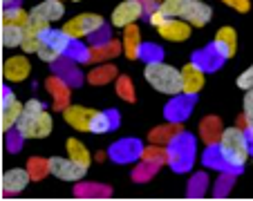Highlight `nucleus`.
<instances>
[{
	"label": "nucleus",
	"mask_w": 253,
	"mask_h": 201,
	"mask_svg": "<svg viewBox=\"0 0 253 201\" xmlns=\"http://www.w3.org/2000/svg\"><path fill=\"white\" fill-rule=\"evenodd\" d=\"M117 128H119V112H117V110H94L90 132L105 134V132L117 130Z\"/></svg>",
	"instance_id": "19"
},
{
	"label": "nucleus",
	"mask_w": 253,
	"mask_h": 201,
	"mask_svg": "<svg viewBox=\"0 0 253 201\" xmlns=\"http://www.w3.org/2000/svg\"><path fill=\"white\" fill-rule=\"evenodd\" d=\"M204 166H206V168H213V170H220V172H226L224 159H222V152H220V143L206 145V152H204Z\"/></svg>",
	"instance_id": "34"
},
{
	"label": "nucleus",
	"mask_w": 253,
	"mask_h": 201,
	"mask_svg": "<svg viewBox=\"0 0 253 201\" xmlns=\"http://www.w3.org/2000/svg\"><path fill=\"white\" fill-rule=\"evenodd\" d=\"M74 195L77 197H110L112 188L103 186V183H79L74 188Z\"/></svg>",
	"instance_id": "33"
},
{
	"label": "nucleus",
	"mask_w": 253,
	"mask_h": 201,
	"mask_svg": "<svg viewBox=\"0 0 253 201\" xmlns=\"http://www.w3.org/2000/svg\"><path fill=\"white\" fill-rule=\"evenodd\" d=\"M25 40V27L14 23H2V45L5 47H20Z\"/></svg>",
	"instance_id": "30"
},
{
	"label": "nucleus",
	"mask_w": 253,
	"mask_h": 201,
	"mask_svg": "<svg viewBox=\"0 0 253 201\" xmlns=\"http://www.w3.org/2000/svg\"><path fill=\"white\" fill-rule=\"evenodd\" d=\"M105 20L103 16L99 14H79L77 18H72L65 23V34L67 36H72V38H87V36H92V34L96 32L99 27H103Z\"/></svg>",
	"instance_id": "6"
},
{
	"label": "nucleus",
	"mask_w": 253,
	"mask_h": 201,
	"mask_svg": "<svg viewBox=\"0 0 253 201\" xmlns=\"http://www.w3.org/2000/svg\"><path fill=\"white\" fill-rule=\"evenodd\" d=\"M23 110H25V105L14 96V92L2 85V134L18 125V119H20V114H23Z\"/></svg>",
	"instance_id": "9"
},
{
	"label": "nucleus",
	"mask_w": 253,
	"mask_h": 201,
	"mask_svg": "<svg viewBox=\"0 0 253 201\" xmlns=\"http://www.w3.org/2000/svg\"><path fill=\"white\" fill-rule=\"evenodd\" d=\"M204 69L202 67H197L195 63H186L184 65V69H182V78H184V92L186 94H195L197 96V92L204 87Z\"/></svg>",
	"instance_id": "22"
},
{
	"label": "nucleus",
	"mask_w": 253,
	"mask_h": 201,
	"mask_svg": "<svg viewBox=\"0 0 253 201\" xmlns=\"http://www.w3.org/2000/svg\"><path fill=\"white\" fill-rule=\"evenodd\" d=\"M159 163H153V161H143L141 159V163H139L137 168L132 170V179L134 181H139V183H143V181H148V179H153L155 174H157V170H159Z\"/></svg>",
	"instance_id": "36"
},
{
	"label": "nucleus",
	"mask_w": 253,
	"mask_h": 201,
	"mask_svg": "<svg viewBox=\"0 0 253 201\" xmlns=\"http://www.w3.org/2000/svg\"><path fill=\"white\" fill-rule=\"evenodd\" d=\"M168 150V166L175 172H188L195 163V139L188 132H179L170 143L166 145Z\"/></svg>",
	"instance_id": "4"
},
{
	"label": "nucleus",
	"mask_w": 253,
	"mask_h": 201,
	"mask_svg": "<svg viewBox=\"0 0 253 201\" xmlns=\"http://www.w3.org/2000/svg\"><path fill=\"white\" fill-rule=\"evenodd\" d=\"M244 119H247V128H244V132H247L249 141H253V87L251 90H247V94H244Z\"/></svg>",
	"instance_id": "41"
},
{
	"label": "nucleus",
	"mask_w": 253,
	"mask_h": 201,
	"mask_svg": "<svg viewBox=\"0 0 253 201\" xmlns=\"http://www.w3.org/2000/svg\"><path fill=\"white\" fill-rule=\"evenodd\" d=\"M235 177L238 174L233 172H220V177H217V183H215V197H226L231 192V186H233Z\"/></svg>",
	"instance_id": "44"
},
{
	"label": "nucleus",
	"mask_w": 253,
	"mask_h": 201,
	"mask_svg": "<svg viewBox=\"0 0 253 201\" xmlns=\"http://www.w3.org/2000/svg\"><path fill=\"white\" fill-rule=\"evenodd\" d=\"M193 32V25L184 18H166L162 25L157 27V34L162 38L172 40V43H182V40H188Z\"/></svg>",
	"instance_id": "12"
},
{
	"label": "nucleus",
	"mask_w": 253,
	"mask_h": 201,
	"mask_svg": "<svg viewBox=\"0 0 253 201\" xmlns=\"http://www.w3.org/2000/svg\"><path fill=\"white\" fill-rule=\"evenodd\" d=\"M32 11H36V14L43 16V18L49 20V23H56V20L63 18L65 7H63V0H45V2H41V5L34 7Z\"/></svg>",
	"instance_id": "28"
},
{
	"label": "nucleus",
	"mask_w": 253,
	"mask_h": 201,
	"mask_svg": "<svg viewBox=\"0 0 253 201\" xmlns=\"http://www.w3.org/2000/svg\"><path fill=\"white\" fill-rule=\"evenodd\" d=\"M23 141H25V136L18 132V128L5 132V148H7V152H20V148H23Z\"/></svg>",
	"instance_id": "45"
},
{
	"label": "nucleus",
	"mask_w": 253,
	"mask_h": 201,
	"mask_svg": "<svg viewBox=\"0 0 253 201\" xmlns=\"http://www.w3.org/2000/svg\"><path fill=\"white\" fill-rule=\"evenodd\" d=\"M52 69H54V74L61 76L70 87H79L83 83V74H81V69H79L77 61H72V58H67V56H61L58 61H54Z\"/></svg>",
	"instance_id": "13"
},
{
	"label": "nucleus",
	"mask_w": 253,
	"mask_h": 201,
	"mask_svg": "<svg viewBox=\"0 0 253 201\" xmlns=\"http://www.w3.org/2000/svg\"><path fill=\"white\" fill-rule=\"evenodd\" d=\"M148 2H162V0H148Z\"/></svg>",
	"instance_id": "51"
},
{
	"label": "nucleus",
	"mask_w": 253,
	"mask_h": 201,
	"mask_svg": "<svg viewBox=\"0 0 253 201\" xmlns=\"http://www.w3.org/2000/svg\"><path fill=\"white\" fill-rule=\"evenodd\" d=\"M146 14V0H124L112 9V25L115 27H128L137 23Z\"/></svg>",
	"instance_id": "7"
},
{
	"label": "nucleus",
	"mask_w": 253,
	"mask_h": 201,
	"mask_svg": "<svg viewBox=\"0 0 253 201\" xmlns=\"http://www.w3.org/2000/svg\"><path fill=\"white\" fill-rule=\"evenodd\" d=\"M27 20H29V14L25 9H20L18 5H14V7H5L2 9V23H14V25H27Z\"/></svg>",
	"instance_id": "40"
},
{
	"label": "nucleus",
	"mask_w": 253,
	"mask_h": 201,
	"mask_svg": "<svg viewBox=\"0 0 253 201\" xmlns=\"http://www.w3.org/2000/svg\"><path fill=\"white\" fill-rule=\"evenodd\" d=\"M117 78H119L117 65H112V63H101V65H96L94 69L87 74L85 81L90 83V85H108V83L117 81Z\"/></svg>",
	"instance_id": "25"
},
{
	"label": "nucleus",
	"mask_w": 253,
	"mask_h": 201,
	"mask_svg": "<svg viewBox=\"0 0 253 201\" xmlns=\"http://www.w3.org/2000/svg\"><path fill=\"white\" fill-rule=\"evenodd\" d=\"M211 18H213V9H211L206 2H202V0H197L195 7L191 9V14H188V23L193 25V27H204V25L211 23Z\"/></svg>",
	"instance_id": "31"
},
{
	"label": "nucleus",
	"mask_w": 253,
	"mask_h": 201,
	"mask_svg": "<svg viewBox=\"0 0 253 201\" xmlns=\"http://www.w3.org/2000/svg\"><path fill=\"white\" fill-rule=\"evenodd\" d=\"M119 54H124V43L115 38L105 45H90V63H105Z\"/></svg>",
	"instance_id": "24"
},
{
	"label": "nucleus",
	"mask_w": 253,
	"mask_h": 201,
	"mask_svg": "<svg viewBox=\"0 0 253 201\" xmlns=\"http://www.w3.org/2000/svg\"><path fill=\"white\" fill-rule=\"evenodd\" d=\"M224 61H226L224 54L215 47V43H211L209 47H204V49L193 54V63H195L197 67H202L204 72H215V69H220V67L224 65Z\"/></svg>",
	"instance_id": "15"
},
{
	"label": "nucleus",
	"mask_w": 253,
	"mask_h": 201,
	"mask_svg": "<svg viewBox=\"0 0 253 201\" xmlns=\"http://www.w3.org/2000/svg\"><path fill=\"white\" fill-rule=\"evenodd\" d=\"M49 168H52V174L63 181H81L85 177V168L79 166L77 161H72L70 157L63 159V157H52L49 159Z\"/></svg>",
	"instance_id": "10"
},
{
	"label": "nucleus",
	"mask_w": 253,
	"mask_h": 201,
	"mask_svg": "<svg viewBox=\"0 0 253 201\" xmlns=\"http://www.w3.org/2000/svg\"><path fill=\"white\" fill-rule=\"evenodd\" d=\"M32 72V63L25 56H9L2 65V76L9 83H23Z\"/></svg>",
	"instance_id": "16"
},
{
	"label": "nucleus",
	"mask_w": 253,
	"mask_h": 201,
	"mask_svg": "<svg viewBox=\"0 0 253 201\" xmlns=\"http://www.w3.org/2000/svg\"><path fill=\"white\" fill-rule=\"evenodd\" d=\"M65 56L72 58V61H77V63H90V45H83L79 38H72Z\"/></svg>",
	"instance_id": "35"
},
{
	"label": "nucleus",
	"mask_w": 253,
	"mask_h": 201,
	"mask_svg": "<svg viewBox=\"0 0 253 201\" xmlns=\"http://www.w3.org/2000/svg\"><path fill=\"white\" fill-rule=\"evenodd\" d=\"M143 161H153V163H159V166H164V163H168V150L166 145H148V148H143V154H141Z\"/></svg>",
	"instance_id": "38"
},
{
	"label": "nucleus",
	"mask_w": 253,
	"mask_h": 201,
	"mask_svg": "<svg viewBox=\"0 0 253 201\" xmlns=\"http://www.w3.org/2000/svg\"><path fill=\"white\" fill-rule=\"evenodd\" d=\"M16 128H18V132L23 134L25 139H45V136H49L54 123L43 103L39 99H32L25 103V110L20 114Z\"/></svg>",
	"instance_id": "2"
},
{
	"label": "nucleus",
	"mask_w": 253,
	"mask_h": 201,
	"mask_svg": "<svg viewBox=\"0 0 253 201\" xmlns=\"http://www.w3.org/2000/svg\"><path fill=\"white\" fill-rule=\"evenodd\" d=\"M220 152H222V159H224L226 172H233V174L242 172L247 159L251 157V141H249L247 132H244L240 125L226 128L224 132H222Z\"/></svg>",
	"instance_id": "1"
},
{
	"label": "nucleus",
	"mask_w": 253,
	"mask_h": 201,
	"mask_svg": "<svg viewBox=\"0 0 253 201\" xmlns=\"http://www.w3.org/2000/svg\"><path fill=\"white\" fill-rule=\"evenodd\" d=\"M70 43H72V36H67L65 29H52L49 27L47 32L41 36V47H39L41 61H45V63L52 65L54 61H58L61 56H65Z\"/></svg>",
	"instance_id": "5"
},
{
	"label": "nucleus",
	"mask_w": 253,
	"mask_h": 201,
	"mask_svg": "<svg viewBox=\"0 0 253 201\" xmlns=\"http://www.w3.org/2000/svg\"><path fill=\"white\" fill-rule=\"evenodd\" d=\"M222 132H224V128H222V119L220 116H204L200 123V136L202 141H204L206 145H213V143H220L222 139Z\"/></svg>",
	"instance_id": "21"
},
{
	"label": "nucleus",
	"mask_w": 253,
	"mask_h": 201,
	"mask_svg": "<svg viewBox=\"0 0 253 201\" xmlns=\"http://www.w3.org/2000/svg\"><path fill=\"white\" fill-rule=\"evenodd\" d=\"M206 186H209V177L204 172L193 174V179L188 181V197H204Z\"/></svg>",
	"instance_id": "42"
},
{
	"label": "nucleus",
	"mask_w": 253,
	"mask_h": 201,
	"mask_svg": "<svg viewBox=\"0 0 253 201\" xmlns=\"http://www.w3.org/2000/svg\"><path fill=\"white\" fill-rule=\"evenodd\" d=\"M87 40L90 43L87 45H105V43H110L112 40V29L108 27V25H103V27H99L92 36H87Z\"/></svg>",
	"instance_id": "46"
},
{
	"label": "nucleus",
	"mask_w": 253,
	"mask_h": 201,
	"mask_svg": "<svg viewBox=\"0 0 253 201\" xmlns=\"http://www.w3.org/2000/svg\"><path fill=\"white\" fill-rule=\"evenodd\" d=\"M213 43H215V47L224 54L226 61H229V58L235 54V49H238V34H235L233 27H220L217 34H215Z\"/></svg>",
	"instance_id": "23"
},
{
	"label": "nucleus",
	"mask_w": 253,
	"mask_h": 201,
	"mask_svg": "<svg viewBox=\"0 0 253 201\" xmlns=\"http://www.w3.org/2000/svg\"><path fill=\"white\" fill-rule=\"evenodd\" d=\"M251 154H253V141H251Z\"/></svg>",
	"instance_id": "52"
},
{
	"label": "nucleus",
	"mask_w": 253,
	"mask_h": 201,
	"mask_svg": "<svg viewBox=\"0 0 253 201\" xmlns=\"http://www.w3.org/2000/svg\"><path fill=\"white\" fill-rule=\"evenodd\" d=\"M108 154H110V159L117 163H130V161L141 159L143 145H141V141H137V139H119L108 150Z\"/></svg>",
	"instance_id": "11"
},
{
	"label": "nucleus",
	"mask_w": 253,
	"mask_h": 201,
	"mask_svg": "<svg viewBox=\"0 0 253 201\" xmlns=\"http://www.w3.org/2000/svg\"><path fill=\"white\" fill-rule=\"evenodd\" d=\"M117 94H119V99L126 100V103H134V100H137V92H134L132 78L130 76H119L117 78Z\"/></svg>",
	"instance_id": "39"
},
{
	"label": "nucleus",
	"mask_w": 253,
	"mask_h": 201,
	"mask_svg": "<svg viewBox=\"0 0 253 201\" xmlns=\"http://www.w3.org/2000/svg\"><path fill=\"white\" fill-rule=\"evenodd\" d=\"M121 43H124V56L128 58V61H137L143 43H141V32H139V27L134 23L124 27V38H121Z\"/></svg>",
	"instance_id": "20"
},
{
	"label": "nucleus",
	"mask_w": 253,
	"mask_h": 201,
	"mask_svg": "<svg viewBox=\"0 0 253 201\" xmlns=\"http://www.w3.org/2000/svg\"><path fill=\"white\" fill-rule=\"evenodd\" d=\"M179 132H184L182 130V125L179 123H172V121H168V123H164V125H157V128H153L150 130V134H148V139H150V143H157V145H168L172 139H175Z\"/></svg>",
	"instance_id": "27"
},
{
	"label": "nucleus",
	"mask_w": 253,
	"mask_h": 201,
	"mask_svg": "<svg viewBox=\"0 0 253 201\" xmlns=\"http://www.w3.org/2000/svg\"><path fill=\"white\" fill-rule=\"evenodd\" d=\"M193 107H195V94H186V92H179L175 94L170 100H168V105L164 107V116L172 123H182L191 116Z\"/></svg>",
	"instance_id": "8"
},
{
	"label": "nucleus",
	"mask_w": 253,
	"mask_h": 201,
	"mask_svg": "<svg viewBox=\"0 0 253 201\" xmlns=\"http://www.w3.org/2000/svg\"><path fill=\"white\" fill-rule=\"evenodd\" d=\"M45 87H47V92L52 94V99H54V110L65 112L67 107H70V90L72 87L67 85L61 76H56V74H52V76L47 78Z\"/></svg>",
	"instance_id": "17"
},
{
	"label": "nucleus",
	"mask_w": 253,
	"mask_h": 201,
	"mask_svg": "<svg viewBox=\"0 0 253 201\" xmlns=\"http://www.w3.org/2000/svg\"><path fill=\"white\" fill-rule=\"evenodd\" d=\"M143 76L148 81V85L153 90L162 92V94L175 96L179 92H184V78H182V69H177L172 65H166L164 61L157 63H148L143 69Z\"/></svg>",
	"instance_id": "3"
},
{
	"label": "nucleus",
	"mask_w": 253,
	"mask_h": 201,
	"mask_svg": "<svg viewBox=\"0 0 253 201\" xmlns=\"http://www.w3.org/2000/svg\"><path fill=\"white\" fill-rule=\"evenodd\" d=\"M14 5H18V0H2V9L5 7H14Z\"/></svg>",
	"instance_id": "50"
},
{
	"label": "nucleus",
	"mask_w": 253,
	"mask_h": 201,
	"mask_svg": "<svg viewBox=\"0 0 253 201\" xmlns=\"http://www.w3.org/2000/svg\"><path fill=\"white\" fill-rule=\"evenodd\" d=\"M27 172L32 177V181H41L45 179L47 174H52V168H49V159L43 157H32L27 161Z\"/></svg>",
	"instance_id": "32"
},
{
	"label": "nucleus",
	"mask_w": 253,
	"mask_h": 201,
	"mask_svg": "<svg viewBox=\"0 0 253 201\" xmlns=\"http://www.w3.org/2000/svg\"><path fill=\"white\" fill-rule=\"evenodd\" d=\"M49 29V20H45L43 16H39L36 11H29V20L25 25V34H32V36H43Z\"/></svg>",
	"instance_id": "37"
},
{
	"label": "nucleus",
	"mask_w": 253,
	"mask_h": 201,
	"mask_svg": "<svg viewBox=\"0 0 253 201\" xmlns=\"http://www.w3.org/2000/svg\"><path fill=\"white\" fill-rule=\"evenodd\" d=\"M235 83H238V87H240V90H244V92L251 90V87H253V65L247 67V69H244V72L238 76V81H235Z\"/></svg>",
	"instance_id": "48"
},
{
	"label": "nucleus",
	"mask_w": 253,
	"mask_h": 201,
	"mask_svg": "<svg viewBox=\"0 0 253 201\" xmlns=\"http://www.w3.org/2000/svg\"><path fill=\"white\" fill-rule=\"evenodd\" d=\"M23 52L27 54H39V47H41V36H32V34H25V40H23Z\"/></svg>",
	"instance_id": "47"
},
{
	"label": "nucleus",
	"mask_w": 253,
	"mask_h": 201,
	"mask_svg": "<svg viewBox=\"0 0 253 201\" xmlns=\"http://www.w3.org/2000/svg\"><path fill=\"white\" fill-rule=\"evenodd\" d=\"M224 5H229L231 9L240 11V14H247L249 9H251V0H222Z\"/></svg>",
	"instance_id": "49"
},
{
	"label": "nucleus",
	"mask_w": 253,
	"mask_h": 201,
	"mask_svg": "<svg viewBox=\"0 0 253 201\" xmlns=\"http://www.w3.org/2000/svg\"><path fill=\"white\" fill-rule=\"evenodd\" d=\"M32 181V177H29L27 168H11V170H7L5 174H2V195L5 197H11V195H18V192H23L25 188H27V183Z\"/></svg>",
	"instance_id": "14"
},
{
	"label": "nucleus",
	"mask_w": 253,
	"mask_h": 201,
	"mask_svg": "<svg viewBox=\"0 0 253 201\" xmlns=\"http://www.w3.org/2000/svg\"><path fill=\"white\" fill-rule=\"evenodd\" d=\"M162 56H164V52H162V47H159V45H155V43H143V45H141L139 58H141L146 65H148V63L162 61Z\"/></svg>",
	"instance_id": "43"
},
{
	"label": "nucleus",
	"mask_w": 253,
	"mask_h": 201,
	"mask_svg": "<svg viewBox=\"0 0 253 201\" xmlns=\"http://www.w3.org/2000/svg\"><path fill=\"white\" fill-rule=\"evenodd\" d=\"M197 0H162L159 2V9L168 16V18H188L191 9L195 7Z\"/></svg>",
	"instance_id": "26"
},
{
	"label": "nucleus",
	"mask_w": 253,
	"mask_h": 201,
	"mask_svg": "<svg viewBox=\"0 0 253 201\" xmlns=\"http://www.w3.org/2000/svg\"><path fill=\"white\" fill-rule=\"evenodd\" d=\"M63 116H65L67 125H72L74 130H79V132H90L94 110L83 107V105H70L65 112H63Z\"/></svg>",
	"instance_id": "18"
},
{
	"label": "nucleus",
	"mask_w": 253,
	"mask_h": 201,
	"mask_svg": "<svg viewBox=\"0 0 253 201\" xmlns=\"http://www.w3.org/2000/svg\"><path fill=\"white\" fill-rule=\"evenodd\" d=\"M65 148H67V157H70L72 161H77L79 166H83V168H85V170H87V168H90L92 157H90V152H87V148L81 143V141H77V139H67Z\"/></svg>",
	"instance_id": "29"
}]
</instances>
